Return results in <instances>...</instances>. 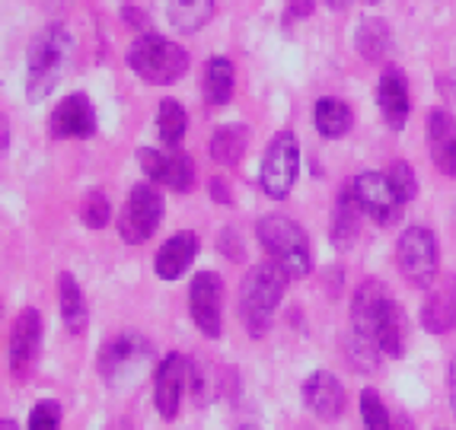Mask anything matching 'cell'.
<instances>
[{"mask_svg": "<svg viewBox=\"0 0 456 430\" xmlns=\"http://www.w3.org/2000/svg\"><path fill=\"white\" fill-rule=\"evenodd\" d=\"M74 42L61 23H52L32 38L29 58H26V96L29 102H42L68 74Z\"/></svg>", "mask_w": 456, "mask_h": 430, "instance_id": "cell-1", "label": "cell"}, {"mask_svg": "<svg viewBox=\"0 0 456 430\" xmlns=\"http://www.w3.org/2000/svg\"><path fill=\"white\" fill-rule=\"evenodd\" d=\"M389 290L380 280H364L351 300V332H348V361L361 373H373L380 367L383 347L377 341V319Z\"/></svg>", "mask_w": 456, "mask_h": 430, "instance_id": "cell-2", "label": "cell"}, {"mask_svg": "<svg viewBox=\"0 0 456 430\" xmlns=\"http://www.w3.org/2000/svg\"><path fill=\"white\" fill-rule=\"evenodd\" d=\"M288 274L274 262L252 264L249 274L240 284V319L252 338H262L274 319V310L281 306V296L288 290Z\"/></svg>", "mask_w": 456, "mask_h": 430, "instance_id": "cell-3", "label": "cell"}, {"mask_svg": "<svg viewBox=\"0 0 456 430\" xmlns=\"http://www.w3.org/2000/svg\"><path fill=\"white\" fill-rule=\"evenodd\" d=\"M256 236H259L262 249L268 252L278 268L288 278H306L313 272V249L306 239L304 227L294 223L284 214H268L256 223Z\"/></svg>", "mask_w": 456, "mask_h": 430, "instance_id": "cell-4", "label": "cell"}, {"mask_svg": "<svg viewBox=\"0 0 456 430\" xmlns=\"http://www.w3.org/2000/svg\"><path fill=\"white\" fill-rule=\"evenodd\" d=\"M128 64L141 80L153 86H169L183 80L189 70V54L183 45H175L157 32H141L128 48Z\"/></svg>", "mask_w": 456, "mask_h": 430, "instance_id": "cell-5", "label": "cell"}, {"mask_svg": "<svg viewBox=\"0 0 456 430\" xmlns=\"http://www.w3.org/2000/svg\"><path fill=\"white\" fill-rule=\"evenodd\" d=\"M395 262L399 272L405 274L411 287H428L437 280V264H441V249H437V236L428 227H409L403 230L395 242Z\"/></svg>", "mask_w": 456, "mask_h": 430, "instance_id": "cell-6", "label": "cell"}, {"mask_svg": "<svg viewBox=\"0 0 456 430\" xmlns=\"http://www.w3.org/2000/svg\"><path fill=\"white\" fill-rule=\"evenodd\" d=\"M297 173H300V147H297L294 131H278L268 141L265 157H262V191L268 198H274V201H281L294 189Z\"/></svg>", "mask_w": 456, "mask_h": 430, "instance_id": "cell-7", "label": "cell"}, {"mask_svg": "<svg viewBox=\"0 0 456 430\" xmlns=\"http://www.w3.org/2000/svg\"><path fill=\"white\" fill-rule=\"evenodd\" d=\"M151 354V341L141 338L137 332H125L99 351V373L112 389H125L128 383H134L137 373L144 370Z\"/></svg>", "mask_w": 456, "mask_h": 430, "instance_id": "cell-8", "label": "cell"}, {"mask_svg": "<svg viewBox=\"0 0 456 430\" xmlns=\"http://www.w3.org/2000/svg\"><path fill=\"white\" fill-rule=\"evenodd\" d=\"M163 220V195L153 189L151 182H141L134 185L122 207V217H118V236L128 246H141L147 242Z\"/></svg>", "mask_w": 456, "mask_h": 430, "instance_id": "cell-9", "label": "cell"}, {"mask_svg": "<svg viewBox=\"0 0 456 430\" xmlns=\"http://www.w3.org/2000/svg\"><path fill=\"white\" fill-rule=\"evenodd\" d=\"M348 185L367 217L377 220L380 227L399 223V217H403V201H399L395 189L389 185L387 173H361V175H354Z\"/></svg>", "mask_w": 456, "mask_h": 430, "instance_id": "cell-10", "label": "cell"}, {"mask_svg": "<svg viewBox=\"0 0 456 430\" xmlns=\"http://www.w3.org/2000/svg\"><path fill=\"white\" fill-rule=\"evenodd\" d=\"M221 300H224V280L214 272H198L189 287V310L195 319L198 332L205 338H221L224 319H221Z\"/></svg>", "mask_w": 456, "mask_h": 430, "instance_id": "cell-11", "label": "cell"}, {"mask_svg": "<svg viewBox=\"0 0 456 430\" xmlns=\"http://www.w3.org/2000/svg\"><path fill=\"white\" fill-rule=\"evenodd\" d=\"M191 383V361L179 351L167 354L153 373V402H157V411H160L163 421H173L179 415V405H183L185 385Z\"/></svg>", "mask_w": 456, "mask_h": 430, "instance_id": "cell-12", "label": "cell"}, {"mask_svg": "<svg viewBox=\"0 0 456 430\" xmlns=\"http://www.w3.org/2000/svg\"><path fill=\"white\" fill-rule=\"evenodd\" d=\"M137 159H141V169L147 173L151 182H160L173 191H191L195 185V163L185 150H153V147H144L137 150Z\"/></svg>", "mask_w": 456, "mask_h": 430, "instance_id": "cell-13", "label": "cell"}, {"mask_svg": "<svg viewBox=\"0 0 456 430\" xmlns=\"http://www.w3.org/2000/svg\"><path fill=\"white\" fill-rule=\"evenodd\" d=\"M52 134L58 141H86L96 134V112L86 93H70L52 112Z\"/></svg>", "mask_w": 456, "mask_h": 430, "instance_id": "cell-14", "label": "cell"}, {"mask_svg": "<svg viewBox=\"0 0 456 430\" xmlns=\"http://www.w3.org/2000/svg\"><path fill=\"white\" fill-rule=\"evenodd\" d=\"M38 345H42V316L29 306L13 319V332H10V370L16 379H23L29 373V367L36 363Z\"/></svg>", "mask_w": 456, "mask_h": 430, "instance_id": "cell-15", "label": "cell"}, {"mask_svg": "<svg viewBox=\"0 0 456 430\" xmlns=\"http://www.w3.org/2000/svg\"><path fill=\"white\" fill-rule=\"evenodd\" d=\"M304 405L310 408L320 421H338L345 411V389L338 383V377H332L329 370H316L304 379L300 385Z\"/></svg>", "mask_w": 456, "mask_h": 430, "instance_id": "cell-16", "label": "cell"}, {"mask_svg": "<svg viewBox=\"0 0 456 430\" xmlns=\"http://www.w3.org/2000/svg\"><path fill=\"white\" fill-rule=\"evenodd\" d=\"M428 147H431L434 166L456 179V118L444 109H434L428 115Z\"/></svg>", "mask_w": 456, "mask_h": 430, "instance_id": "cell-17", "label": "cell"}, {"mask_svg": "<svg viewBox=\"0 0 456 430\" xmlns=\"http://www.w3.org/2000/svg\"><path fill=\"white\" fill-rule=\"evenodd\" d=\"M195 256H198V236L191 233V230L173 233L160 246L157 258H153V272H157L160 280H179L191 268Z\"/></svg>", "mask_w": 456, "mask_h": 430, "instance_id": "cell-18", "label": "cell"}, {"mask_svg": "<svg viewBox=\"0 0 456 430\" xmlns=\"http://www.w3.org/2000/svg\"><path fill=\"white\" fill-rule=\"evenodd\" d=\"M377 106L383 112V121H387L393 131L405 128V118H409L411 99H409V86H405V77L399 68H387L377 84Z\"/></svg>", "mask_w": 456, "mask_h": 430, "instance_id": "cell-19", "label": "cell"}, {"mask_svg": "<svg viewBox=\"0 0 456 430\" xmlns=\"http://www.w3.org/2000/svg\"><path fill=\"white\" fill-rule=\"evenodd\" d=\"M361 204L351 191V185H345L342 195L335 198V207H332V227H329V239L338 252H348L354 242H358L361 233Z\"/></svg>", "mask_w": 456, "mask_h": 430, "instance_id": "cell-20", "label": "cell"}, {"mask_svg": "<svg viewBox=\"0 0 456 430\" xmlns=\"http://www.w3.org/2000/svg\"><path fill=\"white\" fill-rule=\"evenodd\" d=\"M421 325L431 335H447L450 329H456V278H447L428 294L421 306Z\"/></svg>", "mask_w": 456, "mask_h": 430, "instance_id": "cell-21", "label": "cell"}, {"mask_svg": "<svg viewBox=\"0 0 456 430\" xmlns=\"http://www.w3.org/2000/svg\"><path fill=\"white\" fill-rule=\"evenodd\" d=\"M58 303H61V319L68 325L70 335H84L86 322H90V310H86L84 290L77 284V278L70 272L58 274Z\"/></svg>", "mask_w": 456, "mask_h": 430, "instance_id": "cell-22", "label": "cell"}, {"mask_svg": "<svg viewBox=\"0 0 456 430\" xmlns=\"http://www.w3.org/2000/svg\"><path fill=\"white\" fill-rule=\"evenodd\" d=\"M233 86H236V68L230 58H211L205 64V84H201V93H205V102L211 109L227 106L233 99Z\"/></svg>", "mask_w": 456, "mask_h": 430, "instance_id": "cell-23", "label": "cell"}, {"mask_svg": "<svg viewBox=\"0 0 456 430\" xmlns=\"http://www.w3.org/2000/svg\"><path fill=\"white\" fill-rule=\"evenodd\" d=\"M249 147V128L246 125H221L211 137V159L217 166H240V159L246 157Z\"/></svg>", "mask_w": 456, "mask_h": 430, "instance_id": "cell-24", "label": "cell"}, {"mask_svg": "<svg viewBox=\"0 0 456 430\" xmlns=\"http://www.w3.org/2000/svg\"><path fill=\"white\" fill-rule=\"evenodd\" d=\"M313 121H316V131H320L326 141H338V137H345L351 131L354 115H351L348 102H342V99H335V96H322L320 102H316V109H313Z\"/></svg>", "mask_w": 456, "mask_h": 430, "instance_id": "cell-25", "label": "cell"}, {"mask_svg": "<svg viewBox=\"0 0 456 430\" xmlns=\"http://www.w3.org/2000/svg\"><path fill=\"white\" fill-rule=\"evenodd\" d=\"M354 48H358L367 61L387 58L389 48H393V32H389L387 20H373V16L361 20L358 32H354Z\"/></svg>", "mask_w": 456, "mask_h": 430, "instance_id": "cell-26", "label": "cell"}, {"mask_svg": "<svg viewBox=\"0 0 456 430\" xmlns=\"http://www.w3.org/2000/svg\"><path fill=\"white\" fill-rule=\"evenodd\" d=\"M211 16L214 0H169V23H173V29L185 32V36L205 29Z\"/></svg>", "mask_w": 456, "mask_h": 430, "instance_id": "cell-27", "label": "cell"}, {"mask_svg": "<svg viewBox=\"0 0 456 430\" xmlns=\"http://www.w3.org/2000/svg\"><path fill=\"white\" fill-rule=\"evenodd\" d=\"M377 341H380L387 357H403V312H399L393 296H387L380 319H377Z\"/></svg>", "mask_w": 456, "mask_h": 430, "instance_id": "cell-28", "label": "cell"}, {"mask_svg": "<svg viewBox=\"0 0 456 430\" xmlns=\"http://www.w3.org/2000/svg\"><path fill=\"white\" fill-rule=\"evenodd\" d=\"M185 125H189V115H185L183 102H175V99H163L160 112H157V131H160V141L175 150L185 137Z\"/></svg>", "mask_w": 456, "mask_h": 430, "instance_id": "cell-29", "label": "cell"}, {"mask_svg": "<svg viewBox=\"0 0 456 430\" xmlns=\"http://www.w3.org/2000/svg\"><path fill=\"white\" fill-rule=\"evenodd\" d=\"M361 418H364V430H393L387 405H383L380 395L373 393V389L361 393Z\"/></svg>", "mask_w": 456, "mask_h": 430, "instance_id": "cell-30", "label": "cell"}, {"mask_svg": "<svg viewBox=\"0 0 456 430\" xmlns=\"http://www.w3.org/2000/svg\"><path fill=\"white\" fill-rule=\"evenodd\" d=\"M387 179L389 185L395 189V195H399V201L409 204L411 198L419 195V179H415V169L405 163V159H395L393 166L387 169Z\"/></svg>", "mask_w": 456, "mask_h": 430, "instance_id": "cell-31", "label": "cell"}, {"mask_svg": "<svg viewBox=\"0 0 456 430\" xmlns=\"http://www.w3.org/2000/svg\"><path fill=\"white\" fill-rule=\"evenodd\" d=\"M109 217H112L109 198L102 195V191H90V195L84 198V204H80V220H84L90 230H102L109 223Z\"/></svg>", "mask_w": 456, "mask_h": 430, "instance_id": "cell-32", "label": "cell"}, {"mask_svg": "<svg viewBox=\"0 0 456 430\" xmlns=\"http://www.w3.org/2000/svg\"><path fill=\"white\" fill-rule=\"evenodd\" d=\"M29 430H61V405L54 399L38 402L29 415Z\"/></svg>", "mask_w": 456, "mask_h": 430, "instance_id": "cell-33", "label": "cell"}, {"mask_svg": "<svg viewBox=\"0 0 456 430\" xmlns=\"http://www.w3.org/2000/svg\"><path fill=\"white\" fill-rule=\"evenodd\" d=\"M217 249H221L227 258H233V262H240V258H243V246H240V239H236L233 230H224V233L217 236Z\"/></svg>", "mask_w": 456, "mask_h": 430, "instance_id": "cell-34", "label": "cell"}, {"mask_svg": "<svg viewBox=\"0 0 456 430\" xmlns=\"http://www.w3.org/2000/svg\"><path fill=\"white\" fill-rule=\"evenodd\" d=\"M122 20L131 26V29H151V16L147 13H141V10H134V7H122Z\"/></svg>", "mask_w": 456, "mask_h": 430, "instance_id": "cell-35", "label": "cell"}, {"mask_svg": "<svg viewBox=\"0 0 456 430\" xmlns=\"http://www.w3.org/2000/svg\"><path fill=\"white\" fill-rule=\"evenodd\" d=\"M208 189H211V198L217 204H233V191H230V185L224 179H211L208 182Z\"/></svg>", "mask_w": 456, "mask_h": 430, "instance_id": "cell-36", "label": "cell"}, {"mask_svg": "<svg viewBox=\"0 0 456 430\" xmlns=\"http://www.w3.org/2000/svg\"><path fill=\"white\" fill-rule=\"evenodd\" d=\"M288 4V20H306L313 13V0H284Z\"/></svg>", "mask_w": 456, "mask_h": 430, "instance_id": "cell-37", "label": "cell"}, {"mask_svg": "<svg viewBox=\"0 0 456 430\" xmlns=\"http://www.w3.org/2000/svg\"><path fill=\"white\" fill-rule=\"evenodd\" d=\"M447 389H450V408H453L456 415V357L450 361V370H447Z\"/></svg>", "mask_w": 456, "mask_h": 430, "instance_id": "cell-38", "label": "cell"}, {"mask_svg": "<svg viewBox=\"0 0 456 430\" xmlns=\"http://www.w3.org/2000/svg\"><path fill=\"white\" fill-rule=\"evenodd\" d=\"M0 430H20V427H16V421H10V418H4V424H0Z\"/></svg>", "mask_w": 456, "mask_h": 430, "instance_id": "cell-39", "label": "cell"}, {"mask_svg": "<svg viewBox=\"0 0 456 430\" xmlns=\"http://www.w3.org/2000/svg\"><path fill=\"white\" fill-rule=\"evenodd\" d=\"M326 4H329V7H335V10H342L348 0H326Z\"/></svg>", "mask_w": 456, "mask_h": 430, "instance_id": "cell-40", "label": "cell"}, {"mask_svg": "<svg viewBox=\"0 0 456 430\" xmlns=\"http://www.w3.org/2000/svg\"><path fill=\"white\" fill-rule=\"evenodd\" d=\"M236 430H262V427H256V424H243V427H236Z\"/></svg>", "mask_w": 456, "mask_h": 430, "instance_id": "cell-41", "label": "cell"}, {"mask_svg": "<svg viewBox=\"0 0 456 430\" xmlns=\"http://www.w3.org/2000/svg\"><path fill=\"white\" fill-rule=\"evenodd\" d=\"M370 4H373V0H370Z\"/></svg>", "mask_w": 456, "mask_h": 430, "instance_id": "cell-42", "label": "cell"}]
</instances>
